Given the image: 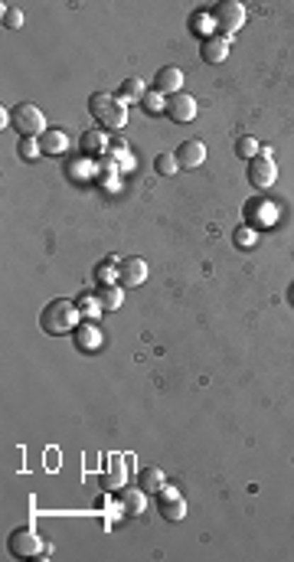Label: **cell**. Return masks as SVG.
<instances>
[{"label":"cell","mask_w":294,"mask_h":562,"mask_svg":"<svg viewBox=\"0 0 294 562\" xmlns=\"http://www.w3.org/2000/svg\"><path fill=\"white\" fill-rule=\"evenodd\" d=\"M291 301H294V288H291Z\"/></svg>","instance_id":"4dcf8cb0"},{"label":"cell","mask_w":294,"mask_h":562,"mask_svg":"<svg viewBox=\"0 0 294 562\" xmlns=\"http://www.w3.org/2000/svg\"><path fill=\"white\" fill-rule=\"evenodd\" d=\"M95 281H98V288H105V285H118V281H121V262H115V258L98 262V265H95Z\"/></svg>","instance_id":"e0dca14e"},{"label":"cell","mask_w":294,"mask_h":562,"mask_svg":"<svg viewBox=\"0 0 294 562\" xmlns=\"http://www.w3.org/2000/svg\"><path fill=\"white\" fill-rule=\"evenodd\" d=\"M10 553L17 556V559H36V556L50 553V546L43 543V537L36 533V529L20 527V529L10 533Z\"/></svg>","instance_id":"277c9868"},{"label":"cell","mask_w":294,"mask_h":562,"mask_svg":"<svg viewBox=\"0 0 294 562\" xmlns=\"http://www.w3.org/2000/svg\"><path fill=\"white\" fill-rule=\"evenodd\" d=\"M40 147H43L46 157H62V154L69 151V134L66 131H59V128H50L40 137Z\"/></svg>","instance_id":"9a60e30c"},{"label":"cell","mask_w":294,"mask_h":562,"mask_svg":"<svg viewBox=\"0 0 294 562\" xmlns=\"http://www.w3.org/2000/svg\"><path fill=\"white\" fill-rule=\"evenodd\" d=\"M40 327H43V333H50V337L72 333L79 327V304L76 301H66V298L50 301L40 314Z\"/></svg>","instance_id":"6da1fadb"},{"label":"cell","mask_w":294,"mask_h":562,"mask_svg":"<svg viewBox=\"0 0 294 562\" xmlns=\"http://www.w3.org/2000/svg\"><path fill=\"white\" fill-rule=\"evenodd\" d=\"M167 118L174 121V125H190V121L196 118V98L193 95H170L167 98Z\"/></svg>","instance_id":"9c48e42d"},{"label":"cell","mask_w":294,"mask_h":562,"mask_svg":"<svg viewBox=\"0 0 294 562\" xmlns=\"http://www.w3.org/2000/svg\"><path fill=\"white\" fill-rule=\"evenodd\" d=\"M180 88H183V72L176 66H164L154 76V92L160 95H180Z\"/></svg>","instance_id":"4fadbf2b"},{"label":"cell","mask_w":294,"mask_h":562,"mask_svg":"<svg viewBox=\"0 0 294 562\" xmlns=\"http://www.w3.org/2000/svg\"><path fill=\"white\" fill-rule=\"evenodd\" d=\"M164 484H167V477H164V471H160L157 464H147V468L137 474V487L147 491V494H160V487Z\"/></svg>","instance_id":"2e32d148"},{"label":"cell","mask_w":294,"mask_h":562,"mask_svg":"<svg viewBox=\"0 0 294 562\" xmlns=\"http://www.w3.org/2000/svg\"><path fill=\"white\" fill-rule=\"evenodd\" d=\"M4 26H7V30H20V26H23V10L4 7Z\"/></svg>","instance_id":"4316f807"},{"label":"cell","mask_w":294,"mask_h":562,"mask_svg":"<svg viewBox=\"0 0 294 562\" xmlns=\"http://www.w3.org/2000/svg\"><path fill=\"white\" fill-rule=\"evenodd\" d=\"M118 95H121V102H144V98H147V86H144V82H141V79H125V86H121V92H118Z\"/></svg>","instance_id":"d6986e66"},{"label":"cell","mask_w":294,"mask_h":562,"mask_svg":"<svg viewBox=\"0 0 294 562\" xmlns=\"http://www.w3.org/2000/svg\"><path fill=\"white\" fill-rule=\"evenodd\" d=\"M255 242H259V232H255L252 226H239V229H235V246L239 248H252Z\"/></svg>","instance_id":"484cf974"},{"label":"cell","mask_w":294,"mask_h":562,"mask_svg":"<svg viewBox=\"0 0 294 562\" xmlns=\"http://www.w3.org/2000/svg\"><path fill=\"white\" fill-rule=\"evenodd\" d=\"M154 171H157L160 177H176V171H180V161H176V154H160L157 161H154Z\"/></svg>","instance_id":"cb8c5ba5"},{"label":"cell","mask_w":294,"mask_h":562,"mask_svg":"<svg viewBox=\"0 0 294 562\" xmlns=\"http://www.w3.org/2000/svg\"><path fill=\"white\" fill-rule=\"evenodd\" d=\"M10 128L17 131L20 137H36V134H46V118H43V111L30 102H20L17 108L10 111Z\"/></svg>","instance_id":"3957f363"},{"label":"cell","mask_w":294,"mask_h":562,"mask_svg":"<svg viewBox=\"0 0 294 562\" xmlns=\"http://www.w3.org/2000/svg\"><path fill=\"white\" fill-rule=\"evenodd\" d=\"M157 497H160L157 510H160V517H164V520H170V523H180V520L186 517V500H183V494H180L174 484H164Z\"/></svg>","instance_id":"52a82bcc"},{"label":"cell","mask_w":294,"mask_h":562,"mask_svg":"<svg viewBox=\"0 0 294 562\" xmlns=\"http://www.w3.org/2000/svg\"><path fill=\"white\" fill-rule=\"evenodd\" d=\"M176 161H180V167H186V171H193V167H203L206 164V144L203 141H183V144L176 147Z\"/></svg>","instance_id":"8fae6325"},{"label":"cell","mask_w":294,"mask_h":562,"mask_svg":"<svg viewBox=\"0 0 294 562\" xmlns=\"http://www.w3.org/2000/svg\"><path fill=\"white\" fill-rule=\"evenodd\" d=\"M235 154H239V157H242V161H252V157H259L261 154V144L259 141H255V137H239V141H235Z\"/></svg>","instance_id":"603a6c76"},{"label":"cell","mask_w":294,"mask_h":562,"mask_svg":"<svg viewBox=\"0 0 294 562\" xmlns=\"http://www.w3.org/2000/svg\"><path fill=\"white\" fill-rule=\"evenodd\" d=\"M17 151H20V157H23V161H36V157H43V147H40V141H36V137H23Z\"/></svg>","instance_id":"d4e9b609"},{"label":"cell","mask_w":294,"mask_h":562,"mask_svg":"<svg viewBox=\"0 0 294 562\" xmlns=\"http://www.w3.org/2000/svg\"><path fill=\"white\" fill-rule=\"evenodd\" d=\"M76 347L82 350V353H95V350H101V331L95 321H82V324L76 327Z\"/></svg>","instance_id":"5bb4252c"},{"label":"cell","mask_w":294,"mask_h":562,"mask_svg":"<svg viewBox=\"0 0 294 562\" xmlns=\"http://www.w3.org/2000/svg\"><path fill=\"white\" fill-rule=\"evenodd\" d=\"M76 304H79V314H82L85 321H95V317L105 311V307H101V301H98V294H79Z\"/></svg>","instance_id":"7402d4cb"},{"label":"cell","mask_w":294,"mask_h":562,"mask_svg":"<svg viewBox=\"0 0 294 562\" xmlns=\"http://www.w3.org/2000/svg\"><path fill=\"white\" fill-rule=\"evenodd\" d=\"M213 17H216L219 33L232 36L245 26V7L239 4V0H222V4H216V13H213Z\"/></svg>","instance_id":"8992f818"},{"label":"cell","mask_w":294,"mask_h":562,"mask_svg":"<svg viewBox=\"0 0 294 562\" xmlns=\"http://www.w3.org/2000/svg\"><path fill=\"white\" fill-rule=\"evenodd\" d=\"M200 56L203 62H210V66H219V62H226L229 56V36L222 33H210V36H203V46H200Z\"/></svg>","instance_id":"30bf717a"},{"label":"cell","mask_w":294,"mask_h":562,"mask_svg":"<svg viewBox=\"0 0 294 562\" xmlns=\"http://www.w3.org/2000/svg\"><path fill=\"white\" fill-rule=\"evenodd\" d=\"M98 301L105 311H118L121 301H125V288L121 285H105V288H98Z\"/></svg>","instance_id":"ffe728a7"},{"label":"cell","mask_w":294,"mask_h":562,"mask_svg":"<svg viewBox=\"0 0 294 562\" xmlns=\"http://www.w3.org/2000/svg\"><path fill=\"white\" fill-rule=\"evenodd\" d=\"M157 98H160V92H147V98H144V105H147V111H151V115H157V111H160Z\"/></svg>","instance_id":"f546056e"},{"label":"cell","mask_w":294,"mask_h":562,"mask_svg":"<svg viewBox=\"0 0 294 562\" xmlns=\"http://www.w3.org/2000/svg\"><path fill=\"white\" fill-rule=\"evenodd\" d=\"M89 115L98 121L101 128H111V131H121L128 125V105L121 102V95H111V92H95L89 98Z\"/></svg>","instance_id":"7a4b0ae2"},{"label":"cell","mask_w":294,"mask_h":562,"mask_svg":"<svg viewBox=\"0 0 294 562\" xmlns=\"http://www.w3.org/2000/svg\"><path fill=\"white\" fill-rule=\"evenodd\" d=\"M147 281V262L144 258H125L121 262V288H141Z\"/></svg>","instance_id":"7c38bea8"},{"label":"cell","mask_w":294,"mask_h":562,"mask_svg":"<svg viewBox=\"0 0 294 562\" xmlns=\"http://www.w3.org/2000/svg\"><path fill=\"white\" fill-rule=\"evenodd\" d=\"M121 474H125V471H121V464H115V468L105 474V481H101V484H105V487H121Z\"/></svg>","instance_id":"f1b7e54d"},{"label":"cell","mask_w":294,"mask_h":562,"mask_svg":"<svg viewBox=\"0 0 294 562\" xmlns=\"http://www.w3.org/2000/svg\"><path fill=\"white\" fill-rule=\"evenodd\" d=\"M275 219H278V210L268 200H249V206H245V226H252L259 232V229L275 226Z\"/></svg>","instance_id":"ba28073f"},{"label":"cell","mask_w":294,"mask_h":562,"mask_svg":"<svg viewBox=\"0 0 294 562\" xmlns=\"http://www.w3.org/2000/svg\"><path fill=\"white\" fill-rule=\"evenodd\" d=\"M82 151L92 154V157H98V154L108 151V134H105V128H92L82 134Z\"/></svg>","instance_id":"ac0fdd59"},{"label":"cell","mask_w":294,"mask_h":562,"mask_svg":"<svg viewBox=\"0 0 294 562\" xmlns=\"http://www.w3.org/2000/svg\"><path fill=\"white\" fill-rule=\"evenodd\" d=\"M111 154H115L118 161H121V167H125V171L131 167V154H128V144H125V141H115V144H111Z\"/></svg>","instance_id":"83f0119b"},{"label":"cell","mask_w":294,"mask_h":562,"mask_svg":"<svg viewBox=\"0 0 294 562\" xmlns=\"http://www.w3.org/2000/svg\"><path fill=\"white\" fill-rule=\"evenodd\" d=\"M121 503H125V510L131 513V517H141L144 507H147V491H141V487H137V491H125Z\"/></svg>","instance_id":"44dd1931"},{"label":"cell","mask_w":294,"mask_h":562,"mask_svg":"<svg viewBox=\"0 0 294 562\" xmlns=\"http://www.w3.org/2000/svg\"><path fill=\"white\" fill-rule=\"evenodd\" d=\"M245 177H249V183H252L255 190L275 187V180H278V164H275V157H271V147H268V151L261 147L259 157H252V161H249V171H245Z\"/></svg>","instance_id":"5b68a950"}]
</instances>
